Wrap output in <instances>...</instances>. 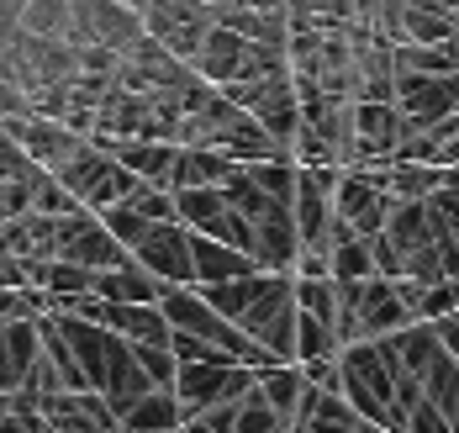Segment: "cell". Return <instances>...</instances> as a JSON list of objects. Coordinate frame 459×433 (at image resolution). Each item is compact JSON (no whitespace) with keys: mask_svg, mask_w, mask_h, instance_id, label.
Segmentation results:
<instances>
[{"mask_svg":"<svg viewBox=\"0 0 459 433\" xmlns=\"http://www.w3.org/2000/svg\"><path fill=\"white\" fill-rule=\"evenodd\" d=\"M402 359L391 354L385 338L375 343H343L338 349V396L359 412L369 429H396V385H402Z\"/></svg>","mask_w":459,"mask_h":433,"instance_id":"cell-1","label":"cell"},{"mask_svg":"<svg viewBox=\"0 0 459 433\" xmlns=\"http://www.w3.org/2000/svg\"><path fill=\"white\" fill-rule=\"evenodd\" d=\"M64 191L74 195L85 212H106V206H122L127 195L138 191V175H127L117 159H111V148L106 138H85V143L69 153V164L53 175Z\"/></svg>","mask_w":459,"mask_h":433,"instance_id":"cell-2","label":"cell"},{"mask_svg":"<svg viewBox=\"0 0 459 433\" xmlns=\"http://www.w3.org/2000/svg\"><path fill=\"white\" fill-rule=\"evenodd\" d=\"M238 333H248L275 365H296V281L264 275V290L238 317Z\"/></svg>","mask_w":459,"mask_h":433,"instance_id":"cell-3","label":"cell"},{"mask_svg":"<svg viewBox=\"0 0 459 433\" xmlns=\"http://www.w3.org/2000/svg\"><path fill=\"white\" fill-rule=\"evenodd\" d=\"M212 27L217 22H212V5L206 0H148L143 5V32L164 53H175L180 64H190L201 53Z\"/></svg>","mask_w":459,"mask_h":433,"instance_id":"cell-4","label":"cell"},{"mask_svg":"<svg viewBox=\"0 0 459 433\" xmlns=\"http://www.w3.org/2000/svg\"><path fill=\"white\" fill-rule=\"evenodd\" d=\"M391 206H396V201H391V191H385L380 169H359V164L338 169V186H333V217H338L349 233L375 238V233L385 228Z\"/></svg>","mask_w":459,"mask_h":433,"instance_id":"cell-5","label":"cell"},{"mask_svg":"<svg viewBox=\"0 0 459 433\" xmlns=\"http://www.w3.org/2000/svg\"><path fill=\"white\" fill-rule=\"evenodd\" d=\"M254 376H259V370L232 365V359L180 365V370H175V402H180L185 423H190V418H201V412H212V407H222V402H238V396L254 385Z\"/></svg>","mask_w":459,"mask_h":433,"instance_id":"cell-6","label":"cell"},{"mask_svg":"<svg viewBox=\"0 0 459 433\" xmlns=\"http://www.w3.org/2000/svg\"><path fill=\"white\" fill-rule=\"evenodd\" d=\"M58 259H69V264H80V270H117V264H127L133 254L106 233V222H100L95 212L80 206V212L58 217Z\"/></svg>","mask_w":459,"mask_h":433,"instance_id":"cell-7","label":"cell"},{"mask_svg":"<svg viewBox=\"0 0 459 433\" xmlns=\"http://www.w3.org/2000/svg\"><path fill=\"white\" fill-rule=\"evenodd\" d=\"M133 264L148 270L159 286H195V270H190V228L180 222H153L143 243L133 248Z\"/></svg>","mask_w":459,"mask_h":433,"instance_id":"cell-8","label":"cell"},{"mask_svg":"<svg viewBox=\"0 0 459 433\" xmlns=\"http://www.w3.org/2000/svg\"><path fill=\"white\" fill-rule=\"evenodd\" d=\"M0 127H5L16 143L27 148V159H32L43 175H58V169L69 164V153L85 143V138H80V133H69L58 117H38V111H27V117H11V122H0Z\"/></svg>","mask_w":459,"mask_h":433,"instance_id":"cell-9","label":"cell"},{"mask_svg":"<svg viewBox=\"0 0 459 433\" xmlns=\"http://www.w3.org/2000/svg\"><path fill=\"white\" fill-rule=\"evenodd\" d=\"M43 423L53 433H117V412L100 391H58L43 402Z\"/></svg>","mask_w":459,"mask_h":433,"instance_id":"cell-10","label":"cell"},{"mask_svg":"<svg viewBox=\"0 0 459 433\" xmlns=\"http://www.w3.org/2000/svg\"><path fill=\"white\" fill-rule=\"evenodd\" d=\"M190 69H195V80H206L212 91H228V85L243 80V69H248V38H238L232 27H212L206 43H201V53L190 58Z\"/></svg>","mask_w":459,"mask_h":433,"instance_id":"cell-11","label":"cell"},{"mask_svg":"<svg viewBox=\"0 0 459 433\" xmlns=\"http://www.w3.org/2000/svg\"><path fill=\"white\" fill-rule=\"evenodd\" d=\"M38 354H43L38 317H16V323H5V328H0V396L22 391L27 370L38 365Z\"/></svg>","mask_w":459,"mask_h":433,"instance_id":"cell-12","label":"cell"},{"mask_svg":"<svg viewBox=\"0 0 459 433\" xmlns=\"http://www.w3.org/2000/svg\"><path fill=\"white\" fill-rule=\"evenodd\" d=\"M111 148V159L127 169V175H138L143 186H164L169 191V175H175V153L180 143H153V138H106Z\"/></svg>","mask_w":459,"mask_h":433,"instance_id":"cell-13","label":"cell"},{"mask_svg":"<svg viewBox=\"0 0 459 433\" xmlns=\"http://www.w3.org/2000/svg\"><path fill=\"white\" fill-rule=\"evenodd\" d=\"M190 270H195V286H222V281H238V275H254L259 264L248 254L228 248V243L206 238V233H190Z\"/></svg>","mask_w":459,"mask_h":433,"instance_id":"cell-14","label":"cell"},{"mask_svg":"<svg viewBox=\"0 0 459 433\" xmlns=\"http://www.w3.org/2000/svg\"><path fill=\"white\" fill-rule=\"evenodd\" d=\"M91 296L95 301H122V307H153V301L164 296V286L127 259V264H117V270H95Z\"/></svg>","mask_w":459,"mask_h":433,"instance_id":"cell-15","label":"cell"},{"mask_svg":"<svg viewBox=\"0 0 459 433\" xmlns=\"http://www.w3.org/2000/svg\"><path fill=\"white\" fill-rule=\"evenodd\" d=\"M232 169H238V164H232L228 153L180 143V153H175V175H169V191H201V186H222Z\"/></svg>","mask_w":459,"mask_h":433,"instance_id":"cell-16","label":"cell"},{"mask_svg":"<svg viewBox=\"0 0 459 433\" xmlns=\"http://www.w3.org/2000/svg\"><path fill=\"white\" fill-rule=\"evenodd\" d=\"M254 391L270 402V412L290 429L296 412H301V396H307V376H301V365H270V370L254 376Z\"/></svg>","mask_w":459,"mask_h":433,"instance_id":"cell-17","label":"cell"},{"mask_svg":"<svg viewBox=\"0 0 459 433\" xmlns=\"http://www.w3.org/2000/svg\"><path fill=\"white\" fill-rule=\"evenodd\" d=\"M180 423H185V412H180V402H175V391H148V396H138L117 418L122 433H175Z\"/></svg>","mask_w":459,"mask_h":433,"instance_id":"cell-18","label":"cell"},{"mask_svg":"<svg viewBox=\"0 0 459 433\" xmlns=\"http://www.w3.org/2000/svg\"><path fill=\"white\" fill-rule=\"evenodd\" d=\"M327 270H333V281H375V254H369V238L349 233L343 222H333Z\"/></svg>","mask_w":459,"mask_h":433,"instance_id":"cell-19","label":"cell"},{"mask_svg":"<svg viewBox=\"0 0 459 433\" xmlns=\"http://www.w3.org/2000/svg\"><path fill=\"white\" fill-rule=\"evenodd\" d=\"M16 27L38 43H69V27H74V5L69 0H22V16Z\"/></svg>","mask_w":459,"mask_h":433,"instance_id":"cell-20","label":"cell"},{"mask_svg":"<svg viewBox=\"0 0 459 433\" xmlns=\"http://www.w3.org/2000/svg\"><path fill=\"white\" fill-rule=\"evenodd\" d=\"M222 212H228V195H222V186L175 191V222H180V228H190V233H206Z\"/></svg>","mask_w":459,"mask_h":433,"instance_id":"cell-21","label":"cell"},{"mask_svg":"<svg viewBox=\"0 0 459 433\" xmlns=\"http://www.w3.org/2000/svg\"><path fill=\"white\" fill-rule=\"evenodd\" d=\"M338 333H333V323H322V317H307V312H296V365H317V359H338Z\"/></svg>","mask_w":459,"mask_h":433,"instance_id":"cell-22","label":"cell"},{"mask_svg":"<svg viewBox=\"0 0 459 433\" xmlns=\"http://www.w3.org/2000/svg\"><path fill=\"white\" fill-rule=\"evenodd\" d=\"M290 281H296V275H290ZM296 312L333 323V333H338V286H333V281H296Z\"/></svg>","mask_w":459,"mask_h":433,"instance_id":"cell-23","label":"cell"},{"mask_svg":"<svg viewBox=\"0 0 459 433\" xmlns=\"http://www.w3.org/2000/svg\"><path fill=\"white\" fill-rule=\"evenodd\" d=\"M133 359H138V370L148 376L153 391H175V370H180V359L169 354V343H133Z\"/></svg>","mask_w":459,"mask_h":433,"instance_id":"cell-24","label":"cell"},{"mask_svg":"<svg viewBox=\"0 0 459 433\" xmlns=\"http://www.w3.org/2000/svg\"><path fill=\"white\" fill-rule=\"evenodd\" d=\"M95 217L106 222V233H111V238L122 243L127 254H133V248H138V243H143V233L153 228V222H148V217H138V212H133L127 201H122V206H106V212H95Z\"/></svg>","mask_w":459,"mask_h":433,"instance_id":"cell-25","label":"cell"},{"mask_svg":"<svg viewBox=\"0 0 459 433\" xmlns=\"http://www.w3.org/2000/svg\"><path fill=\"white\" fill-rule=\"evenodd\" d=\"M27 186H32V212L38 217H69V212H80V201L64 191L53 175H32Z\"/></svg>","mask_w":459,"mask_h":433,"instance_id":"cell-26","label":"cell"},{"mask_svg":"<svg viewBox=\"0 0 459 433\" xmlns=\"http://www.w3.org/2000/svg\"><path fill=\"white\" fill-rule=\"evenodd\" d=\"M275 429H285V423L270 412V402L248 385V391L238 396V423H232V433H275Z\"/></svg>","mask_w":459,"mask_h":433,"instance_id":"cell-27","label":"cell"},{"mask_svg":"<svg viewBox=\"0 0 459 433\" xmlns=\"http://www.w3.org/2000/svg\"><path fill=\"white\" fill-rule=\"evenodd\" d=\"M127 206L138 212V217H148V222H175V191H164V186H143L127 195Z\"/></svg>","mask_w":459,"mask_h":433,"instance_id":"cell-28","label":"cell"},{"mask_svg":"<svg viewBox=\"0 0 459 433\" xmlns=\"http://www.w3.org/2000/svg\"><path fill=\"white\" fill-rule=\"evenodd\" d=\"M27 111H32V100L22 96L16 85H5V80H0V122H11V117H27Z\"/></svg>","mask_w":459,"mask_h":433,"instance_id":"cell-29","label":"cell"},{"mask_svg":"<svg viewBox=\"0 0 459 433\" xmlns=\"http://www.w3.org/2000/svg\"><path fill=\"white\" fill-rule=\"evenodd\" d=\"M195 423H206L212 433H232V423H238V402H222V407H212V412H201Z\"/></svg>","mask_w":459,"mask_h":433,"instance_id":"cell-30","label":"cell"},{"mask_svg":"<svg viewBox=\"0 0 459 433\" xmlns=\"http://www.w3.org/2000/svg\"><path fill=\"white\" fill-rule=\"evenodd\" d=\"M433 333H438V343L459 359V312H455V317H438V323H433Z\"/></svg>","mask_w":459,"mask_h":433,"instance_id":"cell-31","label":"cell"},{"mask_svg":"<svg viewBox=\"0 0 459 433\" xmlns=\"http://www.w3.org/2000/svg\"><path fill=\"white\" fill-rule=\"evenodd\" d=\"M248 11H285V0H243Z\"/></svg>","mask_w":459,"mask_h":433,"instance_id":"cell-32","label":"cell"},{"mask_svg":"<svg viewBox=\"0 0 459 433\" xmlns=\"http://www.w3.org/2000/svg\"><path fill=\"white\" fill-rule=\"evenodd\" d=\"M444 169H459V138L449 148H444Z\"/></svg>","mask_w":459,"mask_h":433,"instance_id":"cell-33","label":"cell"},{"mask_svg":"<svg viewBox=\"0 0 459 433\" xmlns=\"http://www.w3.org/2000/svg\"><path fill=\"white\" fill-rule=\"evenodd\" d=\"M175 433H212V429H206V423H195V418H190V423H180V429H175Z\"/></svg>","mask_w":459,"mask_h":433,"instance_id":"cell-34","label":"cell"},{"mask_svg":"<svg viewBox=\"0 0 459 433\" xmlns=\"http://www.w3.org/2000/svg\"><path fill=\"white\" fill-rule=\"evenodd\" d=\"M365 433H385V429H369V423H365Z\"/></svg>","mask_w":459,"mask_h":433,"instance_id":"cell-35","label":"cell"},{"mask_svg":"<svg viewBox=\"0 0 459 433\" xmlns=\"http://www.w3.org/2000/svg\"><path fill=\"white\" fill-rule=\"evenodd\" d=\"M43 433H53V429H48V423H43Z\"/></svg>","mask_w":459,"mask_h":433,"instance_id":"cell-36","label":"cell"},{"mask_svg":"<svg viewBox=\"0 0 459 433\" xmlns=\"http://www.w3.org/2000/svg\"><path fill=\"white\" fill-rule=\"evenodd\" d=\"M275 433H290V429H275Z\"/></svg>","mask_w":459,"mask_h":433,"instance_id":"cell-37","label":"cell"}]
</instances>
